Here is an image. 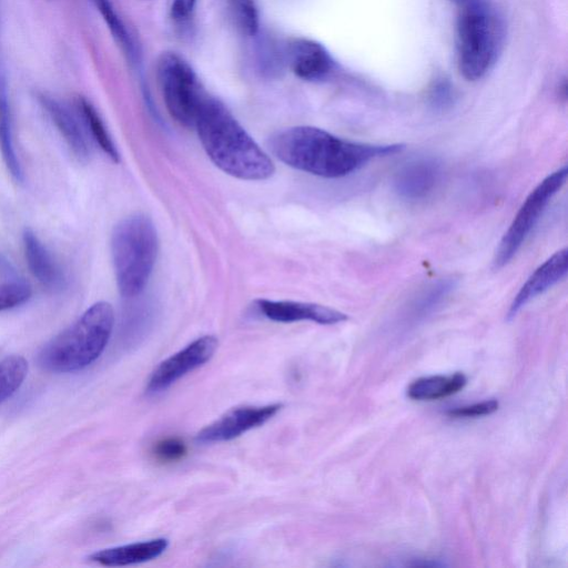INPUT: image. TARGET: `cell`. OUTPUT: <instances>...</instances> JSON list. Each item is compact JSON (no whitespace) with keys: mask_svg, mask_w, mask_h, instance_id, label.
<instances>
[{"mask_svg":"<svg viewBox=\"0 0 568 568\" xmlns=\"http://www.w3.org/2000/svg\"><path fill=\"white\" fill-rule=\"evenodd\" d=\"M457 8L456 58L468 81L484 78L504 49L506 27L491 0H449Z\"/></svg>","mask_w":568,"mask_h":568,"instance_id":"obj_3","label":"cell"},{"mask_svg":"<svg viewBox=\"0 0 568 568\" xmlns=\"http://www.w3.org/2000/svg\"><path fill=\"white\" fill-rule=\"evenodd\" d=\"M77 109L99 148L113 162L118 163L120 161V155L116 146L94 106L87 99L79 97L77 99Z\"/></svg>","mask_w":568,"mask_h":568,"instance_id":"obj_20","label":"cell"},{"mask_svg":"<svg viewBox=\"0 0 568 568\" xmlns=\"http://www.w3.org/2000/svg\"><path fill=\"white\" fill-rule=\"evenodd\" d=\"M27 372L28 363L21 356H9L0 361V404L19 389Z\"/></svg>","mask_w":568,"mask_h":568,"instance_id":"obj_21","label":"cell"},{"mask_svg":"<svg viewBox=\"0 0 568 568\" xmlns=\"http://www.w3.org/2000/svg\"><path fill=\"white\" fill-rule=\"evenodd\" d=\"M567 268L568 250L564 247L538 266L527 278L510 304L508 318L514 317L528 302L564 278Z\"/></svg>","mask_w":568,"mask_h":568,"instance_id":"obj_13","label":"cell"},{"mask_svg":"<svg viewBox=\"0 0 568 568\" xmlns=\"http://www.w3.org/2000/svg\"><path fill=\"white\" fill-rule=\"evenodd\" d=\"M31 296L30 286L22 281L0 283V311L24 304Z\"/></svg>","mask_w":568,"mask_h":568,"instance_id":"obj_25","label":"cell"},{"mask_svg":"<svg viewBox=\"0 0 568 568\" xmlns=\"http://www.w3.org/2000/svg\"><path fill=\"white\" fill-rule=\"evenodd\" d=\"M101 14L103 21L108 26V29L120 47L126 59L132 64H138L140 61V50L134 38L128 30L125 23L116 12L111 0H91Z\"/></svg>","mask_w":568,"mask_h":568,"instance_id":"obj_19","label":"cell"},{"mask_svg":"<svg viewBox=\"0 0 568 568\" xmlns=\"http://www.w3.org/2000/svg\"><path fill=\"white\" fill-rule=\"evenodd\" d=\"M255 305L263 316L278 323L312 321L332 325L347 320L346 314L315 303L260 298L255 301Z\"/></svg>","mask_w":568,"mask_h":568,"instance_id":"obj_11","label":"cell"},{"mask_svg":"<svg viewBox=\"0 0 568 568\" xmlns=\"http://www.w3.org/2000/svg\"><path fill=\"white\" fill-rule=\"evenodd\" d=\"M567 165L545 178L526 197L496 250L494 265L505 266L519 251L554 195L565 184Z\"/></svg>","mask_w":568,"mask_h":568,"instance_id":"obj_7","label":"cell"},{"mask_svg":"<svg viewBox=\"0 0 568 568\" xmlns=\"http://www.w3.org/2000/svg\"><path fill=\"white\" fill-rule=\"evenodd\" d=\"M158 247L155 226L144 214L130 215L114 226L111 256L123 297H134L143 291L153 271Z\"/></svg>","mask_w":568,"mask_h":568,"instance_id":"obj_5","label":"cell"},{"mask_svg":"<svg viewBox=\"0 0 568 568\" xmlns=\"http://www.w3.org/2000/svg\"><path fill=\"white\" fill-rule=\"evenodd\" d=\"M24 256L31 274L44 286L53 288L62 283L60 268L31 229L22 234Z\"/></svg>","mask_w":568,"mask_h":568,"instance_id":"obj_16","label":"cell"},{"mask_svg":"<svg viewBox=\"0 0 568 568\" xmlns=\"http://www.w3.org/2000/svg\"><path fill=\"white\" fill-rule=\"evenodd\" d=\"M187 447L178 437H166L158 440L151 449L153 458L162 464L179 462L185 457Z\"/></svg>","mask_w":568,"mask_h":568,"instance_id":"obj_23","label":"cell"},{"mask_svg":"<svg viewBox=\"0 0 568 568\" xmlns=\"http://www.w3.org/2000/svg\"><path fill=\"white\" fill-rule=\"evenodd\" d=\"M219 345L214 335L201 336L184 348L161 362L152 372L146 384L149 394H159L171 387L187 373L209 362Z\"/></svg>","mask_w":568,"mask_h":568,"instance_id":"obj_8","label":"cell"},{"mask_svg":"<svg viewBox=\"0 0 568 568\" xmlns=\"http://www.w3.org/2000/svg\"><path fill=\"white\" fill-rule=\"evenodd\" d=\"M241 29L253 36L258 29V14L254 0H231Z\"/></svg>","mask_w":568,"mask_h":568,"instance_id":"obj_26","label":"cell"},{"mask_svg":"<svg viewBox=\"0 0 568 568\" xmlns=\"http://www.w3.org/2000/svg\"><path fill=\"white\" fill-rule=\"evenodd\" d=\"M113 325L112 305L104 301L94 303L42 348L39 354L40 366L55 373L87 367L104 351Z\"/></svg>","mask_w":568,"mask_h":568,"instance_id":"obj_4","label":"cell"},{"mask_svg":"<svg viewBox=\"0 0 568 568\" xmlns=\"http://www.w3.org/2000/svg\"><path fill=\"white\" fill-rule=\"evenodd\" d=\"M456 90L454 84L445 75L436 77L427 90V101L435 111H447L456 102Z\"/></svg>","mask_w":568,"mask_h":568,"instance_id":"obj_22","label":"cell"},{"mask_svg":"<svg viewBox=\"0 0 568 568\" xmlns=\"http://www.w3.org/2000/svg\"><path fill=\"white\" fill-rule=\"evenodd\" d=\"M442 178V165L433 158H419L405 163L395 174L394 187L410 201L428 196Z\"/></svg>","mask_w":568,"mask_h":568,"instance_id":"obj_12","label":"cell"},{"mask_svg":"<svg viewBox=\"0 0 568 568\" xmlns=\"http://www.w3.org/2000/svg\"><path fill=\"white\" fill-rule=\"evenodd\" d=\"M156 77L170 115L180 124L193 128L196 111L206 93L192 67L180 54L165 51L158 58Z\"/></svg>","mask_w":568,"mask_h":568,"instance_id":"obj_6","label":"cell"},{"mask_svg":"<svg viewBox=\"0 0 568 568\" xmlns=\"http://www.w3.org/2000/svg\"><path fill=\"white\" fill-rule=\"evenodd\" d=\"M193 128L210 160L226 174L247 181L274 174L272 160L220 100L204 95Z\"/></svg>","mask_w":568,"mask_h":568,"instance_id":"obj_2","label":"cell"},{"mask_svg":"<svg viewBox=\"0 0 568 568\" xmlns=\"http://www.w3.org/2000/svg\"><path fill=\"white\" fill-rule=\"evenodd\" d=\"M499 407V403L496 399H488L480 403H475L467 406L457 407L448 410V415L455 418H470L490 415L496 412Z\"/></svg>","mask_w":568,"mask_h":568,"instance_id":"obj_27","label":"cell"},{"mask_svg":"<svg viewBox=\"0 0 568 568\" xmlns=\"http://www.w3.org/2000/svg\"><path fill=\"white\" fill-rule=\"evenodd\" d=\"M12 138L8 83L3 64L0 61V152L12 178L18 182H22L23 172L16 153Z\"/></svg>","mask_w":568,"mask_h":568,"instance_id":"obj_17","label":"cell"},{"mask_svg":"<svg viewBox=\"0 0 568 568\" xmlns=\"http://www.w3.org/2000/svg\"><path fill=\"white\" fill-rule=\"evenodd\" d=\"M282 407L283 405L280 403L234 407L202 428L196 434L195 440L201 444L233 440L246 432L267 423Z\"/></svg>","mask_w":568,"mask_h":568,"instance_id":"obj_9","label":"cell"},{"mask_svg":"<svg viewBox=\"0 0 568 568\" xmlns=\"http://www.w3.org/2000/svg\"><path fill=\"white\" fill-rule=\"evenodd\" d=\"M268 146L286 165L326 179L348 175L371 160L392 155L404 148L402 144L352 142L308 125L276 132L270 138Z\"/></svg>","mask_w":568,"mask_h":568,"instance_id":"obj_1","label":"cell"},{"mask_svg":"<svg viewBox=\"0 0 568 568\" xmlns=\"http://www.w3.org/2000/svg\"><path fill=\"white\" fill-rule=\"evenodd\" d=\"M286 57L292 72L305 81L325 80L336 69L335 60L327 49L311 39H294L287 47Z\"/></svg>","mask_w":568,"mask_h":568,"instance_id":"obj_10","label":"cell"},{"mask_svg":"<svg viewBox=\"0 0 568 568\" xmlns=\"http://www.w3.org/2000/svg\"><path fill=\"white\" fill-rule=\"evenodd\" d=\"M466 384L463 373L420 377L408 386L407 396L414 400H437L458 393Z\"/></svg>","mask_w":568,"mask_h":568,"instance_id":"obj_18","label":"cell"},{"mask_svg":"<svg viewBox=\"0 0 568 568\" xmlns=\"http://www.w3.org/2000/svg\"><path fill=\"white\" fill-rule=\"evenodd\" d=\"M168 547L166 538H154L102 549L92 554L90 560L108 567L138 565L160 557Z\"/></svg>","mask_w":568,"mask_h":568,"instance_id":"obj_14","label":"cell"},{"mask_svg":"<svg viewBox=\"0 0 568 568\" xmlns=\"http://www.w3.org/2000/svg\"><path fill=\"white\" fill-rule=\"evenodd\" d=\"M39 101L74 156L85 162L90 156V149L77 118L65 105L49 95L40 94Z\"/></svg>","mask_w":568,"mask_h":568,"instance_id":"obj_15","label":"cell"},{"mask_svg":"<svg viewBox=\"0 0 568 568\" xmlns=\"http://www.w3.org/2000/svg\"><path fill=\"white\" fill-rule=\"evenodd\" d=\"M455 286L453 278H443L427 287L416 303L417 312L425 314L438 304L452 292Z\"/></svg>","mask_w":568,"mask_h":568,"instance_id":"obj_24","label":"cell"},{"mask_svg":"<svg viewBox=\"0 0 568 568\" xmlns=\"http://www.w3.org/2000/svg\"><path fill=\"white\" fill-rule=\"evenodd\" d=\"M196 0H169V14L176 24L186 23L195 9Z\"/></svg>","mask_w":568,"mask_h":568,"instance_id":"obj_28","label":"cell"}]
</instances>
